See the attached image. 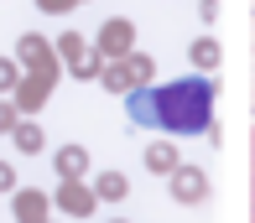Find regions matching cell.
<instances>
[{
    "mask_svg": "<svg viewBox=\"0 0 255 223\" xmlns=\"http://www.w3.org/2000/svg\"><path fill=\"white\" fill-rule=\"evenodd\" d=\"M208 83H172V88H161L156 99H146V104H156V109H130V114H141V120H151L161 125V130H203L208 125Z\"/></svg>",
    "mask_w": 255,
    "mask_h": 223,
    "instance_id": "cell-1",
    "label": "cell"
},
{
    "mask_svg": "<svg viewBox=\"0 0 255 223\" xmlns=\"http://www.w3.org/2000/svg\"><path fill=\"white\" fill-rule=\"evenodd\" d=\"M172 197H182V203H203V171L182 166L177 177H172Z\"/></svg>",
    "mask_w": 255,
    "mask_h": 223,
    "instance_id": "cell-2",
    "label": "cell"
},
{
    "mask_svg": "<svg viewBox=\"0 0 255 223\" xmlns=\"http://www.w3.org/2000/svg\"><path fill=\"white\" fill-rule=\"evenodd\" d=\"M99 197H110V203L125 197V177H120V171H104V177H99Z\"/></svg>",
    "mask_w": 255,
    "mask_h": 223,
    "instance_id": "cell-3",
    "label": "cell"
},
{
    "mask_svg": "<svg viewBox=\"0 0 255 223\" xmlns=\"http://www.w3.org/2000/svg\"><path fill=\"white\" fill-rule=\"evenodd\" d=\"M193 57H198L203 68H214V63H219V47H214V42H198V47H193Z\"/></svg>",
    "mask_w": 255,
    "mask_h": 223,
    "instance_id": "cell-4",
    "label": "cell"
},
{
    "mask_svg": "<svg viewBox=\"0 0 255 223\" xmlns=\"http://www.w3.org/2000/svg\"><path fill=\"white\" fill-rule=\"evenodd\" d=\"M0 187H16V177H10V166H0Z\"/></svg>",
    "mask_w": 255,
    "mask_h": 223,
    "instance_id": "cell-5",
    "label": "cell"
}]
</instances>
